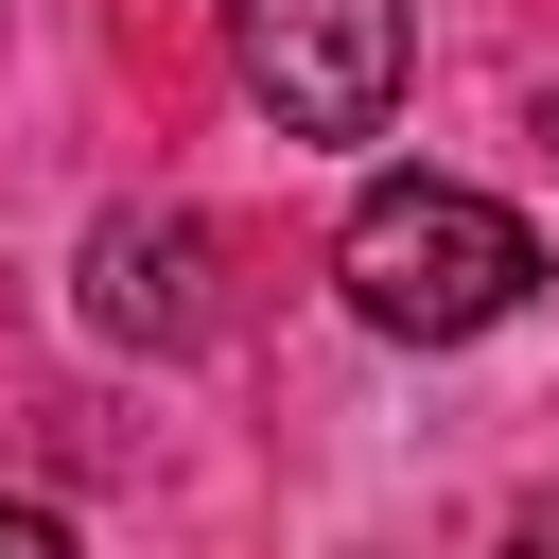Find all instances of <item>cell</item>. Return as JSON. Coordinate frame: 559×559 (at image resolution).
<instances>
[{"label": "cell", "instance_id": "5", "mask_svg": "<svg viewBox=\"0 0 559 559\" xmlns=\"http://www.w3.org/2000/svg\"><path fill=\"white\" fill-rule=\"evenodd\" d=\"M524 122H542V140H559V70H542V105H524Z\"/></svg>", "mask_w": 559, "mask_h": 559}, {"label": "cell", "instance_id": "4", "mask_svg": "<svg viewBox=\"0 0 559 559\" xmlns=\"http://www.w3.org/2000/svg\"><path fill=\"white\" fill-rule=\"evenodd\" d=\"M0 559H70V524L52 507H0Z\"/></svg>", "mask_w": 559, "mask_h": 559}, {"label": "cell", "instance_id": "3", "mask_svg": "<svg viewBox=\"0 0 559 559\" xmlns=\"http://www.w3.org/2000/svg\"><path fill=\"white\" fill-rule=\"evenodd\" d=\"M70 314L105 332V349H210L227 332V245L192 227V210H105L87 245H70Z\"/></svg>", "mask_w": 559, "mask_h": 559}, {"label": "cell", "instance_id": "6", "mask_svg": "<svg viewBox=\"0 0 559 559\" xmlns=\"http://www.w3.org/2000/svg\"><path fill=\"white\" fill-rule=\"evenodd\" d=\"M507 559H559V524H524V542H507Z\"/></svg>", "mask_w": 559, "mask_h": 559}, {"label": "cell", "instance_id": "2", "mask_svg": "<svg viewBox=\"0 0 559 559\" xmlns=\"http://www.w3.org/2000/svg\"><path fill=\"white\" fill-rule=\"evenodd\" d=\"M227 70L280 105V140H384L402 122V0H227Z\"/></svg>", "mask_w": 559, "mask_h": 559}, {"label": "cell", "instance_id": "1", "mask_svg": "<svg viewBox=\"0 0 559 559\" xmlns=\"http://www.w3.org/2000/svg\"><path fill=\"white\" fill-rule=\"evenodd\" d=\"M332 280H349L367 332L472 349V332H507V314L542 297V227H524L507 192H472V175H367L349 227H332Z\"/></svg>", "mask_w": 559, "mask_h": 559}]
</instances>
